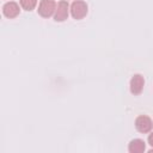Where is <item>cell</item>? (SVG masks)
<instances>
[{
  "mask_svg": "<svg viewBox=\"0 0 153 153\" xmlns=\"http://www.w3.org/2000/svg\"><path fill=\"white\" fill-rule=\"evenodd\" d=\"M146 148V143L141 139H134L129 142L128 149L130 153H142Z\"/></svg>",
  "mask_w": 153,
  "mask_h": 153,
  "instance_id": "52a82bcc",
  "label": "cell"
},
{
  "mask_svg": "<svg viewBox=\"0 0 153 153\" xmlns=\"http://www.w3.org/2000/svg\"><path fill=\"white\" fill-rule=\"evenodd\" d=\"M71 14L74 19H82L87 14V5L85 1L76 0L71 5Z\"/></svg>",
  "mask_w": 153,
  "mask_h": 153,
  "instance_id": "6da1fadb",
  "label": "cell"
},
{
  "mask_svg": "<svg viewBox=\"0 0 153 153\" xmlns=\"http://www.w3.org/2000/svg\"><path fill=\"white\" fill-rule=\"evenodd\" d=\"M148 143L153 147V133H151V134H149V136H148Z\"/></svg>",
  "mask_w": 153,
  "mask_h": 153,
  "instance_id": "9c48e42d",
  "label": "cell"
},
{
  "mask_svg": "<svg viewBox=\"0 0 153 153\" xmlns=\"http://www.w3.org/2000/svg\"><path fill=\"white\" fill-rule=\"evenodd\" d=\"M153 127V122L152 120L148 117V116H145V115H141L139 117H136L135 120V128L140 131V133H148L151 131Z\"/></svg>",
  "mask_w": 153,
  "mask_h": 153,
  "instance_id": "3957f363",
  "label": "cell"
},
{
  "mask_svg": "<svg viewBox=\"0 0 153 153\" xmlns=\"http://www.w3.org/2000/svg\"><path fill=\"white\" fill-rule=\"evenodd\" d=\"M143 85H145L143 76L140 74H135L130 80V92L135 96L140 94L143 90Z\"/></svg>",
  "mask_w": 153,
  "mask_h": 153,
  "instance_id": "5b68a950",
  "label": "cell"
},
{
  "mask_svg": "<svg viewBox=\"0 0 153 153\" xmlns=\"http://www.w3.org/2000/svg\"><path fill=\"white\" fill-rule=\"evenodd\" d=\"M19 6L17 2H13V1H10V2H6L2 7V13L5 17L7 18H16L18 14H19Z\"/></svg>",
  "mask_w": 153,
  "mask_h": 153,
  "instance_id": "8992f818",
  "label": "cell"
},
{
  "mask_svg": "<svg viewBox=\"0 0 153 153\" xmlns=\"http://www.w3.org/2000/svg\"><path fill=\"white\" fill-rule=\"evenodd\" d=\"M68 14H69V6H68V2L67 1H60L59 5H57V8L55 11V20L56 22H63L68 18Z\"/></svg>",
  "mask_w": 153,
  "mask_h": 153,
  "instance_id": "277c9868",
  "label": "cell"
},
{
  "mask_svg": "<svg viewBox=\"0 0 153 153\" xmlns=\"http://www.w3.org/2000/svg\"><path fill=\"white\" fill-rule=\"evenodd\" d=\"M20 5L24 10L32 11L37 5V0H20Z\"/></svg>",
  "mask_w": 153,
  "mask_h": 153,
  "instance_id": "ba28073f",
  "label": "cell"
},
{
  "mask_svg": "<svg viewBox=\"0 0 153 153\" xmlns=\"http://www.w3.org/2000/svg\"><path fill=\"white\" fill-rule=\"evenodd\" d=\"M56 11V4L53 0H42L38 6V13L43 18L51 17Z\"/></svg>",
  "mask_w": 153,
  "mask_h": 153,
  "instance_id": "7a4b0ae2",
  "label": "cell"
}]
</instances>
